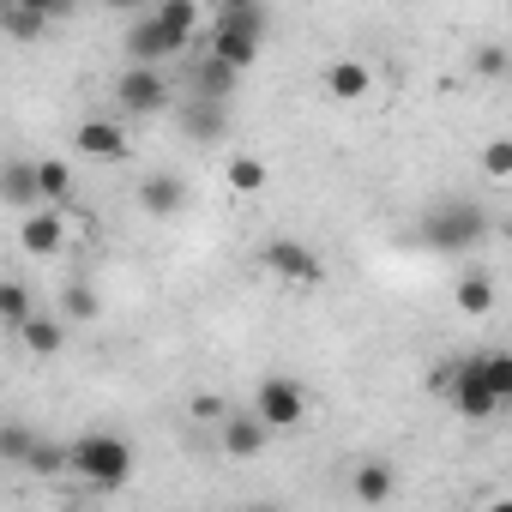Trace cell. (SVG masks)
Wrapping results in <instances>:
<instances>
[{"mask_svg": "<svg viewBox=\"0 0 512 512\" xmlns=\"http://www.w3.org/2000/svg\"><path fill=\"white\" fill-rule=\"evenodd\" d=\"M133 446L121 440V434H109V428H91V434H79L73 446H67V470L79 476V482H91L97 494H115V488H127L133 482Z\"/></svg>", "mask_w": 512, "mask_h": 512, "instance_id": "obj_1", "label": "cell"}, {"mask_svg": "<svg viewBox=\"0 0 512 512\" xmlns=\"http://www.w3.org/2000/svg\"><path fill=\"white\" fill-rule=\"evenodd\" d=\"M488 235V211L476 205V199H440L422 223H416V241L428 247V253H464V247H476Z\"/></svg>", "mask_w": 512, "mask_h": 512, "instance_id": "obj_2", "label": "cell"}, {"mask_svg": "<svg viewBox=\"0 0 512 512\" xmlns=\"http://www.w3.org/2000/svg\"><path fill=\"white\" fill-rule=\"evenodd\" d=\"M253 416H260V428H266V434L302 428V422H308V386H302V380H290V374H272V380H260Z\"/></svg>", "mask_w": 512, "mask_h": 512, "instance_id": "obj_3", "label": "cell"}, {"mask_svg": "<svg viewBox=\"0 0 512 512\" xmlns=\"http://www.w3.org/2000/svg\"><path fill=\"white\" fill-rule=\"evenodd\" d=\"M434 392L464 416V422H488L500 404L488 398V386H482V374H476V356L470 362H452V368H434Z\"/></svg>", "mask_w": 512, "mask_h": 512, "instance_id": "obj_4", "label": "cell"}, {"mask_svg": "<svg viewBox=\"0 0 512 512\" xmlns=\"http://www.w3.org/2000/svg\"><path fill=\"white\" fill-rule=\"evenodd\" d=\"M260 266H266L272 278H284L290 290H320V284H326V266H320V253H314L308 241H290V235H272V241H266Z\"/></svg>", "mask_w": 512, "mask_h": 512, "instance_id": "obj_5", "label": "cell"}, {"mask_svg": "<svg viewBox=\"0 0 512 512\" xmlns=\"http://www.w3.org/2000/svg\"><path fill=\"white\" fill-rule=\"evenodd\" d=\"M115 103H121L127 115H163V109L175 103V85H169V73H157V67H127V73L115 79Z\"/></svg>", "mask_w": 512, "mask_h": 512, "instance_id": "obj_6", "label": "cell"}, {"mask_svg": "<svg viewBox=\"0 0 512 512\" xmlns=\"http://www.w3.org/2000/svg\"><path fill=\"white\" fill-rule=\"evenodd\" d=\"M320 91H326L332 103H368V97H374V67L356 61V55H332V61L320 67Z\"/></svg>", "mask_w": 512, "mask_h": 512, "instance_id": "obj_7", "label": "cell"}, {"mask_svg": "<svg viewBox=\"0 0 512 512\" xmlns=\"http://www.w3.org/2000/svg\"><path fill=\"white\" fill-rule=\"evenodd\" d=\"M19 247L31 253V260H55V253L67 247V211H55V205L25 211L19 217Z\"/></svg>", "mask_w": 512, "mask_h": 512, "instance_id": "obj_8", "label": "cell"}, {"mask_svg": "<svg viewBox=\"0 0 512 512\" xmlns=\"http://www.w3.org/2000/svg\"><path fill=\"white\" fill-rule=\"evenodd\" d=\"M73 145H79V157H91V163H127V127L121 121H109V115H91V121H79L73 127Z\"/></svg>", "mask_w": 512, "mask_h": 512, "instance_id": "obj_9", "label": "cell"}, {"mask_svg": "<svg viewBox=\"0 0 512 512\" xmlns=\"http://www.w3.org/2000/svg\"><path fill=\"white\" fill-rule=\"evenodd\" d=\"M175 121L193 145H217L229 133V103H211V97H175Z\"/></svg>", "mask_w": 512, "mask_h": 512, "instance_id": "obj_10", "label": "cell"}, {"mask_svg": "<svg viewBox=\"0 0 512 512\" xmlns=\"http://www.w3.org/2000/svg\"><path fill=\"white\" fill-rule=\"evenodd\" d=\"M121 49H127V67H157V73H163V61H169V55H181V49L157 31V19H151V13L127 25V43H121Z\"/></svg>", "mask_w": 512, "mask_h": 512, "instance_id": "obj_11", "label": "cell"}, {"mask_svg": "<svg viewBox=\"0 0 512 512\" xmlns=\"http://www.w3.org/2000/svg\"><path fill=\"white\" fill-rule=\"evenodd\" d=\"M260 43H266V37H247V31H223V25H211V37H205V55L241 79L253 61H260Z\"/></svg>", "mask_w": 512, "mask_h": 512, "instance_id": "obj_12", "label": "cell"}, {"mask_svg": "<svg viewBox=\"0 0 512 512\" xmlns=\"http://www.w3.org/2000/svg\"><path fill=\"white\" fill-rule=\"evenodd\" d=\"M217 446H223L229 458H260V452L272 446V434L260 428V416L247 410V416H223V422H217Z\"/></svg>", "mask_w": 512, "mask_h": 512, "instance_id": "obj_13", "label": "cell"}, {"mask_svg": "<svg viewBox=\"0 0 512 512\" xmlns=\"http://www.w3.org/2000/svg\"><path fill=\"white\" fill-rule=\"evenodd\" d=\"M0 205L37 211V157H7L0 163Z\"/></svg>", "mask_w": 512, "mask_h": 512, "instance_id": "obj_14", "label": "cell"}, {"mask_svg": "<svg viewBox=\"0 0 512 512\" xmlns=\"http://www.w3.org/2000/svg\"><path fill=\"white\" fill-rule=\"evenodd\" d=\"M223 187L241 193V199L266 193V187H272V163H266V157H253V151H229V157H223Z\"/></svg>", "mask_w": 512, "mask_h": 512, "instance_id": "obj_15", "label": "cell"}, {"mask_svg": "<svg viewBox=\"0 0 512 512\" xmlns=\"http://www.w3.org/2000/svg\"><path fill=\"white\" fill-rule=\"evenodd\" d=\"M187 205V181L181 175H145L139 181V211L145 217H175Z\"/></svg>", "mask_w": 512, "mask_h": 512, "instance_id": "obj_16", "label": "cell"}, {"mask_svg": "<svg viewBox=\"0 0 512 512\" xmlns=\"http://www.w3.org/2000/svg\"><path fill=\"white\" fill-rule=\"evenodd\" d=\"M392 488H398V470H392V464H380V458L356 464V476H350V494H356L362 506H386V500H392Z\"/></svg>", "mask_w": 512, "mask_h": 512, "instance_id": "obj_17", "label": "cell"}, {"mask_svg": "<svg viewBox=\"0 0 512 512\" xmlns=\"http://www.w3.org/2000/svg\"><path fill=\"white\" fill-rule=\"evenodd\" d=\"M49 25H55L49 7H0V37H7V43H25L31 49Z\"/></svg>", "mask_w": 512, "mask_h": 512, "instance_id": "obj_18", "label": "cell"}, {"mask_svg": "<svg viewBox=\"0 0 512 512\" xmlns=\"http://www.w3.org/2000/svg\"><path fill=\"white\" fill-rule=\"evenodd\" d=\"M151 19H157V31H163L175 49H193V31H199V7H193V0H163Z\"/></svg>", "mask_w": 512, "mask_h": 512, "instance_id": "obj_19", "label": "cell"}, {"mask_svg": "<svg viewBox=\"0 0 512 512\" xmlns=\"http://www.w3.org/2000/svg\"><path fill=\"white\" fill-rule=\"evenodd\" d=\"M19 344H25L31 356H61V344H67V326H61L55 314H43V308H37V314L19 326Z\"/></svg>", "mask_w": 512, "mask_h": 512, "instance_id": "obj_20", "label": "cell"}, {"mask_svg": "<svg viewBox=\"0 0 512 512\" xmlns=\"http://www.w3.org/2000/svg\"><path fill=\"white\" fill-rule=\"evenodd\" d=\"M452 302H458V314H464V320H488V314H494V278H482V272L458 278Z\"/></svg>", "mask_w": 512, "mask_h": 512, "instance_id": "obj_21", "label": "cell"}, {"mask_svg": "<svg viewBox=\"0 0 512 512\" xmlns=\"http://www.w3.org/2000/svg\"><path fill=\"white\" fill-rule=\"evenodd\" d=\"M211 25H223V31H247V37H266L272 13H266V7H253V0H223Z\"/></svg>", "mask_w": 512, "mask_h": 512, "instance_id": "obj_22", "label": "cell"}, {"mask_svg": "<svg viewBox=\"0 0 512 512\" xmlns=\"http://www.w3.org/2000/svg\"><path fill=\"white\" fill-rule=\"evenodd\" d=\"M73 193V169L61 157H37V205H61Z\"/></svg>", "mask_w": 512, "mask_h": 512, "instance_id": "obj_23", "label": "cell"}, {"mask_svg": "<svg viewBox=\"0 0 512 512\" xmlns=\"http://www.w3.org/2000/svg\"><path fill=\"white\" fill-rule=\"evenodd\" d=\"M37 314V302H31V284H19V278H0V326H25Z\"/></svg>", "mask_w": 512, "mask_h": 512, "instance_id": "obj_24", "label": "cell"}, {"mask_svg": "<svg viewBox=\"0 0 512 512\" xmlns=\"http://www.w3.org/2000/svg\"><path fill=\"white\" fill-rule=\"evenodd\" d=\"M229 91H235V73H229V67H217L211 55H199V67H193V97L229 103Z\"/></svg>", "mask_w": 512, "mask_h": 512, "instance_id": "obj_25", "label": "cell"}, {"mask_svg": "<svg viewBox=\"0 0 512 512\" xmlns=\"http://www.w3.org/2000/svg\"><path fill=\"white\" fill-rule=\"evenodd\" d=\"M476 374H482V386H488V398H494V404H506V398H512V356H506V350L476 356Z\"/></svg>", "mask_w": 512, "mask_h": 512, "instance_id": "obj_26", "label": "cell"}, {"mask_svg": "<svg viewBox=\"0 0 512 512\" xmlns=\"http://www.w3.org/2000/svg\"><path fill=\"white\" fill-rule=\"evenodd\" d=\"M61 314H67V320H79V326H91V320L103 314V296H97L85 278H73V284L61 290Z\"/></svg>", "mask_w": 512, "mask_h": 512, "instance_id": "obj_27", "label": "cell"}, {"mask_svg": "<svg viewBox=\"0 0 512 512\" xmlns=\"http://www.w3.org/2000/svg\"><path fill=\"white\" fill-rule=\"evenodd\" d=\"M37 440H43V434H31L25 422H0V458H7V464H25Z\"/></svg>", "mask_w": 512, "mask_h": 512, "instance_id": "obj_28", "label": "cell"}, {"mask_svg": "<svg viewBox=\"0 0 512 512\" xmlns=\"http://www.w3.org/2000/svg\"><path fill=\"white\" fill-rule=\"evenodd\" d=\"M25 470H37V476H61V470H67V446L37 440V446H31V458H25Z\"/></svg>", "mask_w": 512, "mask_h": 512, "instance_id": "obj_29", "label": "cell"}, {"mask_svg": "<svg viewBox=\"0 0 512 512\" xmlns=\"http://www.w3.org/2000/svg\"><path fill=\"white\" fill-rule=\"evenodd\" d=\"M482 169H488V181H512V139H488L482 145Z\"/></svg>", "mask_w": 512, "mask_h": 512, "instance_id": "obj_30", "label": "cell"}, {"mask_svg": "<svg viewBox=\"0 0 512 512\" xmlns=\"http://www.w3.org/2000/svg\"><path fill=\"white\" fill-rule=\"evenodd\" d=\"M193 416H199V422H223L229 410H223V398H217V392H199V398H193Z\"/></svg>", "mask_w": 512, "mask_h": 512, "instance_id": "obj_31", "label": "cell"}, {"mask_svg": "<svg viewBox=\"0 0 512 512\" xmlns=\"http://www.w3.org/2000/svg\"><path fill=\"white\" fill-rule=\"evenodd\" d=\"M476 67H482L488 79H500V73H506V49H482V55H476Z\"/></svg>", "mask_w": 512, "mask_h": 512, "instance_id": "obj_32", "label": "cell"}, {"mask_svg": "<svg viewBox=\"0 0 512 512\" xmlns=\"http://www.w3.org/2000/svg\"><path fill=\"white\" fill-rule=\"evenodd\" d=\"M482 512H512V500H488V506H482Z\"/></svg>", "mask_w": 512, "mask_h": 512, "instance_id": "obj_33", "label": "cell"}, {"mask_svg": "<svg viewBox=\"0 0 512 512\" xmlns=\"http://www.w3.org/2000/svg\"><path fill=\"white\" fill-rule=\"evenodd\" d=\"M247 512H278V506H247Z\"/></svg>", "mask_w": 512, "mask_h": 512, "instance_id": "obj_34", "label": "cell"}]
</instances>
